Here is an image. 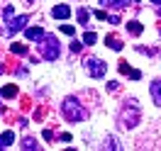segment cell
<instances>
[{
	"mask_svg": "<svg viewBox=\"0 0 161 151\" xmlns=\"http://www.w3.org/2000/svg\"><path fill=\"white\" fill-rule=\"evenodd\" d=\"M64 117L69 122H80V120H86V110L80 107V102L76 100V98H66L64 100Z\"/></svg>",
	"mask_w": 161,
	"mask_h": 151,
	"instance_id": "6da1fadb",
	"label": "cell"
},
{
	"mask_svg": "<svg viewBox=\"0 0 161 151\" xmlns=\"http://www.w3.org/2000/svg\"><path fill=\"white\" fill-rule=\"evenodd\" d=\"M120 122H122V127H127V129L139 122V105H137L134 98L127 100V105H125V110H122V115H120Z\"/></svg>",
	"mask_w": 161,
	"mask_h": 151,
	"instance_id": "7a4b0ae2",
	"label": "cell"
},
{
	"mask_svg": "<svg viewBox=\"0 0 161 151\" xmlns=\"http://www.w3.org/2000/svg\"><path fill=\"white\" fill-rule=\"evenodd\" d=\"M39 49H42V56L47 61H54L59 59V39L51 37V34H44L39 39Z\"/></svg>",
	"mask_w": 161,
	"mask_h": 151,
	"instance_id": "3957f363",
	"label": "cell"
},
{
	"mask_svg": "<svg viewBox=\"0 0 161 151\" xmlns=\"http://www.w3.org/2000/svg\"><path fill=\"white\" fill-rule=\"evenodd\" d=\"M83 63H86V71H88L91 78H103L105 71H108V63H105L103 59H95V56H88Z\"/></svg>",
	"mask_w": 161,
	"mask_h": 151,
	"instance_id": "277c9868",
	"label": "cell"
},
{
	"mask_svg": "<svg viewBox=\"0 0 161 151\" xmlns=\"http://www.w3.org/2000/svg\"><path fill=\"white\" fill-rule=\"evenodd\" d=\"M25 24H27V17L22 15V17H15V20H8V27H5V34H15V32L25 30Z\"/></svg>",
	"mask_w": 161,
	"mask_h": 151,
	"instance_id": "5b68a950",
	"label": "cell"
},
{
	"mask_svg": "<svg viewBox=\"0 0 161 151\" xmlns=\"http://www.w3.org/2000/svg\"><path fill=\"white\" fill-rule=\"evenodd\" d=\"M100 151H122V144L117 141V137H108L105 144L100 146Z\"/></svg>",
	"mask_w": 161,
	"mask_h": 151,
	"instance_id": "8992f818",
	"label": "cell"
},
{
	"mask_svg": "<svg viewBox=\"0 0 161 151\" xmlns=\"http://www.w3.org/2000/svg\"><path fill=\"white\" fill-rule=\"evenodd\" d=\"M69 15H71V8H69V5H56V8L51 10V17H54V20H66Z\"/></svg>",
	"mask_w": 161,
	"mask_h": 151,
	"instance_id": "52a82bcc",
	"label": "cell"
},
{
	"mask_svg": "<svg viewBox=\"0 0 161 151\" xmlns=\"http://www.w3.org/2000/svg\"><path fill=\"white\" fill-rule=\"evenodd\" d=\"M25 34H27V39H30V41H39L42 37H44V30H42V27H27Z\"/></svg>",
	"mask_w": 161,
	"mask_h": 151,
	"instance_id": "ba28073f",
	"label": "cell"
},
{
	"mask_svg": "<svg viewBox=\"0 0 161 151\" xmlns=\"http://www.w3.org/2000/svg\"><path fill=\"white\" fill-rule=\"evenodd\" d=\"M105 44H108L112 51H120L122 49V39H120V37H115V34H108V37H105Z\"/></svg>",
	"mask_w": 161,
	"mask_h": 151,
	"instance_id": "9c48e42d",
	"label": "cell"
},
{
	"mask_svg": "<svg viewBox=\"0 0 161 151\" xmlns=\"http://www.w3.org/2000/svg\"><path fill=\"white\" fill-rule=\"evenodd\" d=\"M149 90H151V95H154V102L161 107V81H154L149 85Z\"/></svg>",
	"mask_w": 161,
	"mask_h": 151,
	"instance_id": "30bf717a",
	"label": "cell"
},
{
	"mask_svg": "<svg viewBox=\"0 0 161 151\" xmlns=\"http://www.w3.org/2000/svg\"><path fill=\"white\" fill-rule=\"evenodd\" d=\"M142 30H144V27H142V22H137V20L127 22V32H130V34H134V37H139Z\"/></svg>",
	"mask_w": 161,
	"mask_h": 151,
	"instance_id": "8fae6325",
	"label": "cell"
},
{
	"mask_svg": "<svg viewBox=\"0 0 161 151\" xmlns=\"http://www.w3.org/2000/svg\"><path fill=\"white\" fill-rule=\"evenodd\" d=\"M12 141H15V132H3V134H0V146H3V149L10 146Z\"/></svg>",
	"mask_w": 161,
	"mask_h": 151,
	"instance_id": "7c38bea8",
	"label": "cell"
},
{
	"mask_svg": "<svg viewBox=\"0 0 161 151\" xmlns=\"http://www.w3.org/2000/svg\"><path fill=\"white\" fill-rule=\"evenodd\" d=\"M22 151H37V139L34 137H27L22 141Z\"/></svg>",
	"mask_w": 161,
	"mask_h": 151,
	"instance_id": "4fadbf2b",
	"label": "cell"
},
{
	"mask_svg": "<svg viewBox=\"0 0 161 151\" xmlns=\"http://www.w3.org/2000/svg\"><path fill=\"white\" fill-rule=\"evenodd\" d=\"M0 95H3V98H8V100H10V98H15V95H17V85H5Z\"/></svg>",
	"mask_w": 161,
	"mask_h": 151,
	"instance_id": "5bb4252c",
	"label": "cell"
},
{
	"mask_svg": "<svg viewBox=\"0 0 161 151\" xmlns=\"http://www.w3.org/2000/svg\"><path fill=\"white\" fill-rule=\"evenodd\" d=\"M103 3H105V5L110 3V8H115V10H122V8H127V3H130V0H103Z\"/></svg>",
	"mask_w": 161,
	"mask_h": 151,
	"instance_id": "9a60e30c",
	"label": "cell"
},
{
	"mask_svg": "<svg viewBox=\"0 0 161 151\" xmlns=\"http://www.w3.org/2000/svg\"><path fill=\"white\" fill-rule=\"evenodd\" d=\"M10 49H12V54H20V56H25V54H27V46H25V44H17V41H12Z\"/></svg>",
	"mask_w": 161,
	"mask_h": 151,
	"instance_id": "2e32d148",
	"label": "cell"
},
{
	"mask_svg": "<svg viewBox=\"0 0 161 151\" xmlns=\"http://www.w3.org/2000/svg\"><path fill=\"white\" fill-rule=\"evenodd\" d=\"M95 41H98V34H95V32H86V34H83V44H95Z\"/></svg>",
	"mask_w": 161,
	"mask_h": 151,
	"instance_id": "e0dca14e",
	"label": "cell"
},
{
	"mask_svg": "<svg viewBox=\"0 0 161 151\" xmlns=\"http://www.w3.org/2000/svg\"><path fill=\"white\" fill-rule=\"evenodd\" d=\"M12 15H15V10H12V5H10V8H5V10H3V17H5V22H8V20H12Z\"/></svg>",
	"mask_w": 161,
	"mask_h": 151,
	"instance_id": "ac0fdd59",
	"label": "cell"
},
{
	"mask_svg": "<svg viewBox=\"0 0 161 151\" xmlns=\"http://www.w3.org/2000/svg\"><path fill=\"white\" fill-rule=\"evenodd\" d=\"M78 22H80V24L88 22V10H78Z\"/></svg>",
	"mask_w": 161,
	"mask_h": 151,
	"instance_id": "d6986e66",
	"label": "cell"
},
{
	"mask_svg": "<svg viewBox=\"0 0 161 151\" xmlns=\"http://www.w3.org/2000/svg\"><path fill=\"white\" fill-rule=\"evenodd\" d=\"M61 32H64V34H71V37H73V27H71V24H61Z\"/></svg>",
	"mask_w": 161,
	"mask_h": 151,
	"instance_id": "ffe728a7",
	"label": "cell"
},
{
	"mask_svg": "<svg viewBox=\"0 0 161 151\" xmlns=\"http://www.w3.org/2000/svg\"><path fill=\"white\" fill-rule=\"evenodd\" d=\"M130 66H127V61H120V73H130Z\"/></svg>",
	"mask_w": 161,
	"mask_h": 151,
	"instance_id": "44dd1931",
	"label": "cell"
},
{
	"mask_svg": "<svg viewBox=\"0 0 161 151\" xmlns=\"http://www.w3.org/2000/svg\"><path fill=\"white\" fill-rule=\"evenodd\" d=\"M80 46H83L80 41H71V51H80Z\"/></svg>",
	"mask_w": 161,
	"mask_h": 151,
	"instance_id": "7402d4cb",
	"label": "cell"
},
{
	"mask_svg": "<svg viewBox=\"0 0 161 151\" xmlns=\"http://www.w3.org/2000/svg\"><path fill=\"white\" fill-rule=\"evenodd\" d=\"M130 76H132V78H134V81H139V78H142V73H139V71H134V68L130 71Z\"/></svg>",
	"mask_w": 161,
	"mask_h": 151,
	"instance_id": "603a6c76",
	"label": "cell"
},
{
	"mask_svg": "<svg viewBox=\"0 0 161 151\" xmlns=\"http://www.w3.org/2000/svg\"><path fill=\"white\" fill-rule=\"evenodd\" d=\"M95 17H98V20H108V15H105L103 10H95Z\"/></svg>",
	"mask_w": 161,
	"mask_h": 151,
	"instance_id": "cb8c5ba5",
	"label": "cell"
},
{
	"mask_svg": "<svg viewBox=\"0 0 161 151\" xmlns=\"http://www.w3.org/2000/svg\"><path fill=\"white\" fill-rule=\"evenodd\" d=\"M42 137H44V139H49V141L54 139V134H51V129H44V134H42Z\"/></svg>",
	"mask_w": 161,
	"mask_h": 151,
	"instance_id": "d4e9b609",
	"label": "cell"
},
{
	"mask_svg": "<svg viewBox=\"0 0 161 151\" xmlns=\"http://www.w3.org/2000/svg\"><path fill=\"white\" fill-rule=\"evenodd\" d=\"M117 88H120V85H117L115 81H110V83H108V90H117Z\"/></svg>",
	"mask_w": 161,
	"mask_h": 151,
	"instance_id": "484cf974",
	"label": "cell"
},
{
	"mask_svg": "<svg viewBox=\"0 0 161 151\" xmlns=\"http://www.w3.org/2000/svg\"><path fill=\"white\" fill-rule=\"evenodd\" d=\"M151 3H156V5H161V0H151Z\"/></svg>",
	"mask_w": 161,
	"mask_h": 151,
	"instance_id": "4316f807",
	"label": "cell"
},
{
	"mask_svg": "<svg viewBox=\"0 0 161 151\" xmlns=\"http://www.w3.org/2000/svg\"><path fill=\"white\" fill-rule=\"evenodd\" d=\"M0 112H3V102H0Z\"/></svg>",
	"mask_w": 161,
	"mask_h": 151,
	"instance_id": "83f0119b",
	"label": "cell"
},
{
	"mask_svg": "<svg viewBox=\"0 0 161 151\" xmlns=\"http://www.w3.org/2000/svg\"><path fill=\"white\" fill-rule=\"evenodd\" d=\"M159 15H161V5H159Z\"/></svg>",
	"mask_w": 161,
	"mask_h": 151,
	"instance_id": "f1b7e54d",
	"label": "cell"
},
{
	"mask_svg": "<svg viewBox=\"0 0 161 151\" xmlns=\"http://www.w3.org/2000/svg\"><path fill=\"white\" fill-rule=\"evenodd\" d=\"M66 151H73V149H66Z\"/></svg>",
	"mask_w": 161,
	"mask_h": 151,
	"instance_id": "f546056e",
	"label": "cell"
},
{
	"mask_svg": "<svg viewBox=\"0 0 161 151\" xmlns=\"http://www.w3.org/2000/svg\"><path fill=\"white\" fill-rule=\"evenodd\" d=\"M134 3H139V0H134Z\"/></svg>",
	"mask_w": 161,
	"mask_h": 151,
	"instance_id": "4dcf8cb0",
	"label": "cell"
}]
</instances>
